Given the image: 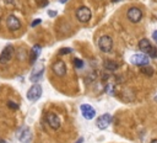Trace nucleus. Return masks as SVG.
<instances>
[{
  "label": "nucleus",
  "instance_id": "3",
  "mask_svg": "<svg viewBox=\"0 0 157 143\" xmlns=\"http://www.w3.org/2000/svg\"><path fill=\"white\" fill-rule=\"evenodd\" d=\"M41 96H42V87L39 84H33L27 91V99L32 102L37 101Z\"/></svg>",
  "mask_w": 157,
  "mask_h": 143
},
{
  "label": "nucleus",
  "instance_id": "9",
  "mask_svg": "<svg viewBox=\"0 0 157 143\" xmlns=\"http://www.w3.org/2000/svg\"><path fill=\"white\" fill-rule=\"evenodd\" d=\"M52 70H53L54 74L58 75V77H64V75L67 74V66H65L64 61H60V59H59V61L54 62L53 66H52Z\"/></svg>",
  "mask_w": 157,
  "mask_h": 143
},
{
  "label": "nucleus",
  "instance_id": "28",
  "mask_svg": "<svg viewBox=\"0 0 157 143\" xmlns=\"http://www.w3.org/2000/svg\"><path fill=\"white\" fill-rule=\"evenodd\" d=\"M59 2H60V3H61V4H65V3H67V2H68V0H59Z\"/></svg>",
  "mask_w": 157,
  "mask_h": 143
},
{
  "label": "nucleus",
  "instance_id": "2",
  "mask_svg": "<svg viewBox=\"0 0 157 143\" xmlns=\"http://www.w3.org/2000/svg\"><path fill=\"white\" fill-rule=\"evenodd\" d=\"M139 48L141 52H144L146 55H151V57H157V53H156V48L151 45V42L147 40V38H142L140 42H139Z\"/></svg>",
  "mask_w": 157,
  "mask_h": 143
},
{
  "label": "nucleus",
  "instance_id": "15",
  "mask_svg": "<svg viewBox=\"0 0 157 143\" xmlns=\"http://www.w3.org/2000/svg\"><path fill=\"white\" fill-rule=\"evenodd\" d=\"M41 51H42V48H41V46H38V45H36V46H33L32 47V49H31V57H29V63H35L36 61H37V58L39 57V54H41Z\"/></svg>",
  "mask_w": 157,
  "mask_h": 143
},
{
  "label": "nucleus",
  "instance_id": "29",
  "mask_svg": "<svg viewBox=\"0 0 157 143\" xmlns=\"http://www.w3.org/2000/svg\"><path fill=\"white\" fill-rule=\"evenodd\" d=\"M0 143H8L6 141H4V139H2V138H0Z\"/></svg>",
  "mask_w": 157,
  "mask_h": 143
},
{
  "label": "nucleus",
  "instance_id": "1",
  "mask_svg": "<svg viewBox=\"0 0 157 143\" xmlns=\"http://www.w3.org/2000/svg\"><path fill=\"white\" fill-rule=\"evenodd\" d=\"M98 47L104 53L112 52V49H113V38L111 36H108V35L101 36L100 40H98Z\"/></svg>",
  "mask_w": 157,
  "mask_h": 143
},
{
  "label": "nucleus",
  "instance_id": "7",
  "mask_svg": "<svg viewBox=\"0 0 157 143\" xmlns=\"http://www.w3.org/2000/svg\"><path fill=\"white\" fill-rule=\"evenodd\" d=\"M130 62L134 64V66H138V67H144V66H148V57L146 54H133L130 57Z\"/></svg>",
  "mask_w": 157,
  "mask_h": 143
},
{
  "label": "nucleus",
  "instance_id": "4",
  "mask_svg": "<svg viewBox=\"0 0 157 143\" xmlns=\"http://www.w3.org/2000/svg\"><path fill=\"white\" fill-rule=\"evenodd\" d=\"M91 16H92V13L91 10L87 8V6H80L77 10H76V17L80 22L82 23H86L91 20Z\"/></svg>",
  "mask_w": 157,
  "mask_h": 143
},
{
  "label": "nucleus",
  "instance_id": "20",
  "mask_svg": "<svg viewBox=\"0 0 157 143\" xmlns=\"http://www.w3.org/2000/svg\"><path fill=\"white\" fill-rule=\"evenodd\" d=\"M8 106H9L10 109H12V110H17V109H19V105L15 104V102H12V101H8Z\"/></svg>",
  "mask_w": 157,
  "mask_h": 143
},
{
  "label": "nucleus",
  "instance_id": "19",
  "mask_svg": "<svg viewBox=\"0 0 157 143\" xmlns=\"http://www.w3.org/2000/svg\"><path fill=\"white\" fill-rule=\"evenodd\" d=\"M71 52H73V48H61V49L59 51L60 54H69V53H71Z\"/></svg>",
  "mask_w": 157,
  "mask_h": 143
},
{
  "label": "nucleus",
  "instance_id": "12",
  "mask_svg": "<svg viewBox=\"0 0 157 143\" xmlns=\"http://www.w3.org/2000/svg\"><path fill=\"white\" fill-rule=\"evenodd\" d=\"M112 122V115H109V113H104V115L100 116L96 121V126L100 128V130H104L107 128Z\"/></svg>",
  "mask_w": 157,
  "mask_h": 143
},
{
  "label": "nucleus",
  "instance_id": "24",
  "mask_svg": "<svg viewBox=\"0 0 157 143\" xmlns=\"http://www.w3.org/2000/svg\"><path fill=\"white\" fill-rule=\"evenodd\" d=\"M48 15H49L50 17H55V16H56V11H54V10H49V11H48Z\"/></svg>",
  "mask_w": 157,
  "mask_h": 143
},
{
  "label": "nucleus",
  "instance_id": "18",
  "mask_svg": "<svg viewBox=\"0 0 157 143\" xmlns=\"http://www.w3.org/2000/svg\"><path fill=\"white\" fill-rule=\"evenodd\" d=\"M74 64H75V67H76L77 69H80V68H82V67H84V62H82L81 59H79V58L74 59Z\"/></svg>",
  "mask_w": 157,
  "mask_h": 143
},
{
  "label": "nucleus",
  "instance_id": "10",
  "mask_svg": "<svg viewBox=\"0 0 157 143\" xmlns=\"http://www.w3.org/2000/svg\"><path fill=\"white\" fill-rule=\"evenodd\" d=\"M43 73H44V66L41 63V64H37L35 68H33V70H32V73H31V75H29V80L32 81V83H37L42 77H43Z\"/></svg>",
  "mask_w": 157,
  "mask_h": 143
},
{
  "label": "nucleus",
  "instance_id": "11",
  "mask_svg": "<svg viewBox=\"0 0 157 143\" xmlns=\"http://www.w3.org/2000/svg\"><path fill=\"white\" fill-rule=\"evenodd\" d=\"M81 113H82V116L86 119V120H92L93 117L96 116V110L93 109L91 105L88 104H84L81 105Z\"/></svg>",
  "mask_w": 157,
  "mask_h": 143
},
{
  "label": "nucleus",
  "instance_id": "17",
  "mask_svg": "<svg viewBox=\"0 0 157 143\" xmlns=\"http://www.w3.org/2000/svg\"><path fill=\"white\" fill-rule=\"evenodd\" d=\"M141 72H142V74L148 75V77H151V75L153 74V69H152L150 66H144V67L141 68Z\"/></svg>",
  "mask_w": 157,
  "mask_h": 143
},
{
  "label": "nucleus",
  "instance_id": "14",
  "mask_svg": "<svg viewBox=\"0 0 157 143\" xmlns=\"http://www.w3.org/2000/svg\"><path fill=\"white\" fill-rule=\"evenodd\" d=\"M32 141V131L29 130V127H25L20 134V142L21 143H31Z\"/></svg>",
  "mask_w": 157,
  "mask_h": 143
},
{
  "label": "nucleus",
  "instance_id": "27",
  "mask_svg": "<svg viewBox=\"0 0 157 143\" xmlns=\"http://www.w3.org/2000/svg\"><path fill=\"white\" fill-rule=\"evenodd\" d=\"M82 142H84V138H82V137H81V138H80V139H79V141H77V142H76V143H82Z\"/></svg>",
  "mask_w": 157,
  "mask_h": 143
},
{
  "label": "nucleus",
  "instance_id": "5",
  "mask_svg": "<svg viewBox=\"0 0 157 143\" xmlns=\"http://www.w3.org/2000/svg\"><path fill=\"white\" fill-rule=\"evenodd\" d=\"M127 16H128V20H129L131 23H138V22H140L141 19H142V11H141L139 8L133 6V8H130V9L128 10Z\"/></svg>",
  "mask_w": 157,
  "mask_h": 143
},
{
  "label": "nucleus",
  "instance_id": "21",
  "mask_svg": "<svg viewBox=\"0 0 157 143\" xmlns=\"http://www.w3.org/2000/svg\"><path fill=\"white\" fill-rule=\"evenodd\" d=\"M113 90H114V87H113V85H107V87H106V93H109V94H113Z\"/></svg>",
  "mask_w": 157,
  "mask_h": 143
},
{
  "label": "nucleus",
  "instance_id": "26",
  "mask_svg": "<svg viewBox=\"0 0 157 143\" xmlns=\"http://www.w3.org/2000/svg\"><path fill=\"white\" fill-rule=\"evenodd\" d=\"M5 3H9V4H14V0H5Z\"/></svg>",
  "mask_w": 157,
  "mask_h": 143
},
{
  "label": "nucleus",
  "instance_id": "13",
  "mask_svg": "<svg viewBox=\"0 0 157 143\" xmlns=\"http://www.w3.org/2000/svg\"><path fill=\"white\" fill-rule=\"evenodd\" d=\"M6 26H8V28L10 31H17L19 28L21 27V22L15 15H10L6 19Z\"/></svg>",
  "mask_w": 157,
  "mask_h": 143
},
{
  "label": "nucleus",
  "instance_id": "30",
  "mask_svg": "<svg viewBox=\"0 0 157 143\" xmlns=\"http://www.w3.org/2000/svg\"><path fill=\"white\" fill-rule=\"evenodd\" d=\"M151 143H157V139H152V141H151Z\"/></svg>",
  "mask_w": 157,
  "mask_h": 143
},
{
  "label": "nucleus",
  "instance_id": "8",
  "mask_svg": "<svg viewBox=\"0 0 157 143\" xmlns=\"http://www.w3.org/2000/svg\"><path fill=\"white\" fill-rule=\"evenodd\" d=\"M46 120H47V123L49 125L50 128H53V130H55V131L60 128V125H61L60 119H59L58 115H55L54 112H48L47 116H46Z\"/></svg>",
  "mask_w": 157,
  "mask_h": 143
},
{
  "label": "nucleus",
  "instance_id": "23",
  "mask_svg": "<svg viewBox=\"0 0 157 143\" xmlns=\"http://www.w3.org/2000/svg\"><path fill=\"white\" fill-rule=\"evenodd\" d=\"M38 2H39V6H42V8L48 5V0H38Z\"/></svg>",
  "mask_w": 157,
  "mask_h": 143
},
{
  "label": "nucleus",
  "instance_id": "6",
  "mask_svg": "<svg viewBox=\"0 0 157 143\" xmlns=\"http://www.w3.org/2000/svg\"><path fill=\"white\" fill-rule=\"evenodd\" d=\"M14 47L11 46V45H9V46H6L4 49H3V52H2V54H0V63L2 64H6V63H9L11 59H12V57H14Z\"/></svg>",
  "mask_w": 157,
  "mask_h": 143
},
{
  "label": "nucleus",
  "instance_id": "16",
  "mask_svg": "<svg viewBox=\"0 0 157 143\" xmlns=\"http://www.w3.org/2000/svg\"><path fill=\"white\" fill-rule=\"evenodd\" d=\"M103 66H104V69H107L109 72H114L118 69V64L114 61H106Z\"/></svg>",
  "mask_w": 157,
  "mask_h": 143
},
{
  "label": "nucleus",
  "instance_id": "25",
  "mask_svg": "<svg viewBox=\"0 0 157 143\" xmlns=\"http://www.w3.org/2000/svg\"><path fill=\"white\" fill-rule=\"evenodd\" d=\"M152 38H153V41L157 43V31H153V32H152Z\"/></svg>",
  "mask_w": 157,
  "mask_h": 143
},
{
  "label": "nucleus",
  "instance_id": "22",
  "mask_svg": "<svg viewBox=\"0 0 157 143\" xmlns=\"http://www.w3.org/2000/svg\"><path fill=\"white\" fill-rule=\"evenodd\" d=\"M41 22H42V20H41V19H36V20H33V21H32L31 26H32V27H36V26H38Z\"/></svg>",
  "mask_w": 157,
  "mask_h": 143
}]
</instances>
